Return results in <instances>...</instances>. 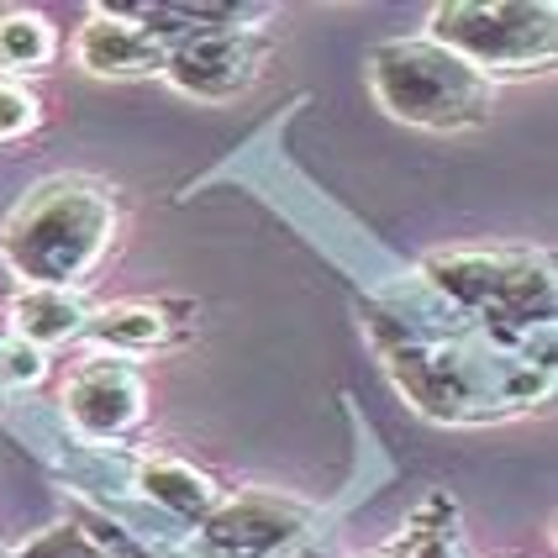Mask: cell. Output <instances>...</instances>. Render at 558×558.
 Wrapping results in <instances>:
<instances>
[{"label": "cell", "instance_id": "1", "mask_svg": "<svg viewBox=\"0 0 558 558\" xmlns=\"http://www.w3.org/2000/svg\"><path fill=\"white\" fill-rule=\"evenodd\" d=\"M117 238V201L95 180H48L11 211L0 253L27 284H63L85 279L100 264V253Z\"/></svg>", "mask_w": 558, "mask_h": 558}, {"label": "cell", "instance_id": "2", "mask_svg": "<svg viewBox=\"0 0 558 558\" xmlns=\"http://www.w3.org/2000/svg\"><path fill=\"white\" fill-rule=\"evenodd\" d=\"M369 85L374 100L405 126L427 132H464L480 126L496 106V85L480 80L464 59L437 48L427 37H401L379 43L369 53Z\"/></svg>", "mask_w": 558, "mask_h": 558}, {"label": "cell", "instance_id": "3", "mask_svg": "<svg viewBox=\"0 0 558 558\" xmlns=\"http://www.w3.org/2000/svg\"><path fill=\"white\" fill-rule=\"evenodd\" d=\"M437 48H448L453 59H464L480 80H500V74H548L558 48L554 32V5H522V0H453L433 11V37Z\"/></svg>", "mask_w": 558, "mask_h": 558}, {"label": "cell", "instance_id": "4", "mask_svg": "<svg viewBox=\"0 0 558 558\" xmlns=\"http://www.w3.org/2000/svg\"><path fill=\"white\" fill-rule=\"evenodd\" d=\"M269 53V37L253 27H227V32H201L169 48L163 74L174 90L195 95V100H232L258 80V63Z\"/></svg>", "mask_w": 558, "mask_h": 558}, {"label": "cell", "instance_id": "5", "mask_svg": "<svg viewBox=\"0 0 558 558\" xmlns=\"http://www.w3.org/2000/svg\"><path fill=\"white\" fill-rule=\"evenodd\" d=\"M143 374L126 359H85L63 385V411L90 442H111V437L132 433L143 422Z\"/></svg>", "mask_w": 558, "mask_h": 558}, {"label": "cell", "instance_id": "6", "mask_svg": "<svg viewBox=\"0 0 558 558\" xmlns=\"http://www.w3.org/2000/svg\"><path fill=\"white\" fill-rule=\"evenodd\" d=\"M311 522L306 506L295 500H279V496H238V500H221L217 511L201 522V537L206 548L221 558H275L284 554L301 527Z\"/></svg>", "mask_w": 558, "mask_h": 558}, {"label": "cell", "instance_id": "7", "mask_svg": "<svg viewBox=\"0 0 558 558\" xmlns=\"http://www.w3.org/2000/svg\"><path fill=\"white\" fill-rule=\"evenodd\" d=\"M74 59L95 80H148V74H163L169 43H158L154 27L111 5V11H90V22L74 37Z\"/></svg>", "mask_w": 558, "mask_h": 558}, {"label": "cell", "instance_id": "8", "mask_svg": "<svg viewBox=\"0 0 558 558\" xmlns=\"http://www.w3.org/2000/svg\"><path fill=\"white\" fill-rule=\"evenodd\" d=\"M11 322H16V338L32 348H53L85 332L90 306L80 290H63V284H27L16 301H11Z\"/></svg>", "mask_w": 558, "mask_h": 558}, {"label": "cell", "instance_id": "9", "mask_svg": "<svg viewBox=\"0 0 558 558\" xmlns=\"http://www.w3.org/2000/svg\"><path fill=\"white\" fill-rule=\"evenodd\" d=\"M137 490L154 500V506H163L169 517H180V522H206L221 506L217 485L201 469L180 464V459H148V464H137Z\"/></svg>", "mask_w": 558, "mask_h": 558}, {"label": "cell", "instance_id": "10", "mask_svg": "<svg viewBox=\"0 0 558 558\" xmlns=\"http://www.w3.org/2000/svg\"><path fill=\"white\" fill-rule=\"evenodd\" d=\"M85 338L111 348V359L122 353H154L163 342H174V322L163 306H143V301H126V306H111L85 322Z\"/></svg>", "mask_w": 558, "mask_h": 558}, {"label": "cell", "instance_id": "11", "mask_svg": "<svg viewBox=\"0 0 558 558\" xmlns=\"http://www.w3.org/2000/svg\"><path fill=\"white\" fill-rule=\"evenodd\" d=\"M59 53V37L37 11H0V69L5 74H37Z\"/></svg>", "mask_w": 558, "mask_h": 558}, {"label": "cell", "instance_id": "12", "mask_svg": "<svg viewBox=\"0 0 558 558\" xmlns=\"http://www.w3.org/2000/svg\"><path fill=\"white\" fill-rule=\"evenodd\" d=\"M405 558H464V543H459V511L448 496H433L416 517H411V532L401 543Z\"/></svg>", "mask_w": 558, "mask_h": 558}, {"label": "cell", "instance_id": "13", "mask_svg": "<svg viewBox=\"0 0 558 558\" xmlns=\"http://www.w3.org/2000/svg\"><path fill=\"white\" fill-rule=\"evenodd\" d=\"M37 122H43L37 95L0 80V148H5V143H22L27 132H37Z\"/></svg>", "mask_w": 558, "mask_h": 558}, {"label": "cell", "instance_id": "14", "mask_svg": "<svg viewBox=\"0 0 558 558\" xmlns=\"http://www.w3.org/2000/svg\"><path fill=\"white\" fill-rule=\"evenodd\" d=\"M48 374V359H43V348H32L22 342L16 332L11 338H0V385H11V390H27Z\"/></svg>", "mask_w": 558, "mask_h": 558}, {"label": "cell", "instance_id": "15", "mask_svg": "<svg viewBox=\"0 0 558 558\" xmlns=\"http://www.w3.org/2000/svg\"><path fill=\"white\" fill-rule=\"evenodd\" d=\"M16 558H100V548L90 543L85 527H53V532H43L37 543H27Z\"/></svg>", "mask_w": 558, "mask_h": 558}, {"label": "cell", "instance_id": "16", "mask_svg": "<svg viewBox=\"0 0 558 558\" xmlns=\"http://www.w3.org/2000/svg\"><path fill=\"white\" fill-rule=\"evenodd\" d=\"M379 558H405V554H401V548H390V554H379Z\"/></svg>", "mask_w": 558, "mask_h": 558}]
</instances>
